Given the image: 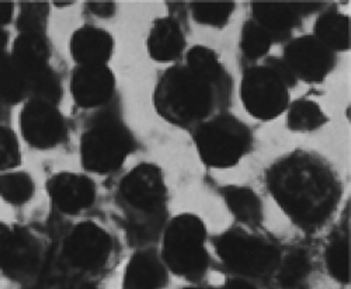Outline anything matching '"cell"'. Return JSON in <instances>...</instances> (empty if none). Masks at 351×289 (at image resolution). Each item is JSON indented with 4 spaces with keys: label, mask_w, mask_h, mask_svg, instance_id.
I'll return each mask as SVG.
<instances>
[{
    "label": "cell",
    "mask_w": 351,
    "mask_h": 289,
    "mask_svg": "<svg viewBox=\"0 0 351 289\" xmlns=\"http://www.w3.org/2000/svg\"><path fill=\"white\" fill-rule=\"evenodd\" d=\"M267 184L280 208L304 226L324 222L337 201V184L332 171L305 155L280 160L269 171Z\"/></svg>",
    "instance_id": "6da1fadb"
},
{
    "label": "cell",
    "mask_w": 351,
    "mask_h": 289,
    "mask_svg": "<svg viewBox=\"0 0 351 289\" xmlns=\"http://www.w3.org/2000/svg\"><path fill=\"white\" fill-rule=\"evenodd\" d=\"M228 88L197 76L187 66L176 65L163 72L154 92V105L163 120L176 125L206 121Z\"/></svg>",
    "instance_id": "7a4b0ae2"
},
{
    "label": "cell",
    "mask_w": 351,
    "mask_h": 289,
    "mask_svg": "<svg viewBox=\"0 0 351 289\" xmlns=\"http://www.w3.org/2000/svg\"><path fill=\"white\" fill-rule=\"evenodd\" d=\"M166 183L160 167L141 163L119 184V204L127 215L131 236L149 240L159 232L166 211Z\"/></svg>",
    "instance_id": "3957f363"
},
{
    "label": "cell",
    "mask_w": 351,
    "mask_h": 289,
    "mask_svg": "<svg viewBox=\"0 0 351 289\" xmlns=\"http://www.w3.org/2000/svg\"><path fill=\"white\" fill-rule=\"evenodd\" d=\"M52 249L30 226L0 221V273L24 288H37Z\"/></svg>",
    "instance_id": "277c9868"
},
{
    "label": "cell",
    "mask_w": 351,
    "mask_h": 289,
    "mask_svg": "<svg viewBox=\"0 0 351 289\" xmlns=\"http://www.w3.org/2000/svg\"><path fill=\"white\" fill-rule=\"evenodd\" d=\"M135 149V138L127 124L114 112H99L80 138L82 166L95 175L119 170Z\"/></svg>",
    "instance_id": "5b68a950"
},
{
    "label": "cell",
    "mask_w": 351,
    "mask_h": 289,
    "mask_svg": "<svg viewBox=\"0 0 351 289\" xmlns=\"http://www.w3.org/2000/svg\"><path fill=\"white\" fill-rule=\"evenodd\" d=\"M162 262L173 274L198 279L208 267L206 226L193 214L174 216L165 229Z\"/></svg>",
    "instance_id": "8992f818"
},
{
    "label": "cell",
    "mask_w": 351,
    "mask_h": 289,
    "mask_svg": "<svg viewBox=\"0 0 351 289\" xmlns=\"http://www.w3.org/2000/svg\"><path fill=\"white\" fill-rule=\"evenodd\" d=\"M295 79L281 60L249 68L242 77L241 97L252 117L263 121L277 118L289 105V88Z\"/></svg>",
    "instance_id": "52a82bcc"
},
{
    "label": "cell",
    "mask_w": 351,
    "mask_h": 289,
    "mask_svg": "<svg viewBox=\"0 0 351 289\" xmlns=\"http://www.w3.org/2000/svg\"><path fill=\"white\" fill-rule=\"evenodd\" d=\"M201 160L208 167L228 168L239 163L252 144V132L241 120L219 114L202 121L194 134Z\"/></svg>",
    "instance_id": "ba28073f"
},
{
    "label": "cell",
    "mask_w": 351,
    "mask_h": 289,
    "mask_svg": "<svg viewBox=\"0 0 351 289\" xmlns=\"http://www.w3.org/2000/svg\"><path fill=\"white\" fill-rule=\"evenodd\" d=\"M215 249L222 263L243 277H267L280 263L278 250L273 243L243 230L222 234L215 242Z\"/></svg>",
    "instance_id": "9c48e42d"
},
{
    "label": "cell",
    "mask_w": 351,
    "mask_h": 289,
    "mask_svg": "<svg viewBox=\"0 0 351 289\" xmlns=\"http://www.w3.org/2000/svg\"><path fill=\"white\" fill-rule=\"evenodd\" d=\"M112 250L114 242L107 230L86 221L69 230L58 257L76 275L97 274L108 264Z\"/></svg>",
    "instance_id": "30bf717a"
},
{
    "label": "cell",
    "mask_w": 351,
    "mask_h": 289,
    "mask_svg": "<svg viewBox=\"0 0 351 289\" xmlns=\"http://www.w3.org/2000/svg\"><path fill=\"white\" fill-rule=\"evenodd\" d=\"M19 125L24 142L38 151L58 147L66 136V120L58 105L36 99L23 103Z\"/></svg>",
    "instance_id": "8fae6325"
},
{
    "label": "cell",
    "mask_w": 351,
    "mask_h": 289,
    "mask_svg": "<svg viewBox=\"0 0 351 289\" xmlns=\"http://www.w3.org/2000/svg\"><path fill=\"white\" fill-rule=\"evenodd\" d=\"M281 62L294 79L317 83L333 69L335 53L316 37L304 36L285 47Z\"/></svg>",
    "instance_id": "7c38bea8"
},
{
    "label": "cell",
    "mask_w": 351,
    "mask_h": 289,
    "mask_svg": "<svg viewBox=\"0 0 351 289\" xmlns=\"http://www.w3.org/2000/svg\"><path fill=\"white\" fill-rule=\"evenodd\" d=\"M47 192L52 205L61 214L77 215L95 204L97 190L89 176L61 171L49 177Z\"/></svg>",
    "instance_id": "4fadbf2b"
},
{
    "label": "cell",
    "mask_w": 351,
    "mask_h": 289,
    "mask_svg": "<svg viewBox=\"0 0 351 289\" xmlns=\"http://www.w3.org/2000/svg\"><path fill=\"white\" fill-rule=\"evenodd\" d=\"M115 93V75L108 65L76 66L71 76V95L77 107L93 110L110 103Z\"/></svg>",
    "instance_id": "5bb4252c"
},
{
    "label": "cell",
    "mask_w": 351,
    "mask_h": 289,
    "mask_svg": "<svg viewBox=\"0 0 351 289\" xmlns=\"http://www.w3.org/2000/svg\"><path fill=\"white\" fill-rule=\"evenodd\" d=\"M69 51L76 66L108 65L114 52V38L103 28L83 25L72 34Z\"/></svg>",
    "instance_id": "9a60e30c"
},
{
    "label": "cell",
    "mask_w": 351,
    "mask_h": 289,
    "mask_svg": "<svg viewBox=\"0 0 351 289\" xmlns=\"http://www.w3.org/2000/svg\"><path fill=\"white\" fill-rule=\"evenodd\" d=\"M166 282V266L155 250L142 249L131 255L123 277V289H162Z\"/></svg>",
    "instance_id": "2e32d148"
},
{
    "label": "cell",
    "mask_w": 351,
    "mask_h": 289,
    "mask_svg": "<svg viewBox=\"0 0 351 289\" xmlns=\"http://www.w3.org/2000/svg\"><path fill=\"white\" fill-rule=\"evenodd\" d=\"M184 47V34L178 20L173 17H160L154 21L146 38V49L154 61L160 64L178 61Z\"/></svg>",
    "instance_id": "e0dca14e"
},
{
    "label": "cell",
    "mask_w": 351,
    "mask_h": 289,
    "mask_svg": "<svg viewBox=\"0 0 351 289\" xmlns=\"http://www.w3.org/2000/svg\"><path fill=\"white\" fill-rule=\"evenodd\" d=\"M253 21L265 30L271 40L285 38L300 23L301 13L295 3H253Z\"/></svg>",
    "instance_id": "ac0fdd59"
},
{
    "label": "cell",
    "mask_w": 351,
    "mask_h": 289,
    "mask_svg": "<svg viewBox=\"0 0 351 289\" xmlns=\"http://www.w3.org/2000/svg\"><path fill=\"white\" fill-rule=\"evenodd\" d=\"M12 60L28 75L30 81L49 66V44L45 36L19 34L9 51ZM32 84V83H30Z\"/></svg>",
    "instance_id": "d6986e66"
},
{
    "label": "cell",
    "mask_w": 351,
    "mask_h": 289,
    "mask_svg": "<svg viewBox=\"0 0 351 289\" xmlns=\"http://www.w3.org/2000/svg\"><path fill=\"white\" fill-rule=\"evenodd\" d=\"M30 77L8 55L0 62V105L13 107L30 99Z\"/></svg>",
    "instance_id": "ffe728a7"
},
{
    "label": "cell",
    "mask_w": 351,
    "mask_h": 289,
    "mask_svg": "<svg viewBox=\"0 0 351 289\" xmlns=\"http://www.w3.org/2000/svg\"><path fill=\"white\" fill-rule=\"evenodd\" d=\"M315 36L330 51H346L350 48V17L336 10L322 13L313 27Z\"/></svg>",
    "instance_id": "44dd1931"
},
{
    "label": "cell",
    "mask_w": 351,
    "mask_h": 289,
    "mask_svg": "<svg viewBox=\"0 0 351 289\" xmlns=\"http://www.w3.org/2000/svg\"><path fill=\"white\" fill-rule=\"evenodd\" d=\"M225 204L230 214L246 225H258L263 208L258 195L249 187L229 186L222 191Z\"/></svg>",
    "instance_id": "7402d4cb"
},
{
    "label": "cell",
    "mask_w": 351,
    "mask_h": 289,
    "mask_svg": "<svg viewBox=\"0 0 351 289\" xmlns=\"http://www.w3.org/2000/svg\"><path fill=\"white\" fill-rule=\"evenodd\" d=\"M36 183L33 177L21 170L0 173V199L12 207H23L33 199Z\"/></svg>",
    "instance_id": "603a6c76"
},
{
    "label": "cell",
    "mask_w": 351,
    "mask_h": 289,
    "mask_svg": "<svg viewBox=\"0 0 351 289\" xmlns=\"http://www.w3.org/2000/svg\"><path fill=\"white\" fill-rule=\"evenodd\" d=\"M186 66L204 80L221 86V88H228V77L223 66L213 49L201 45L193 47L187 53Z\"/></svg>",
    "instance_id": "cb8c5ba5"
},
{
    "label": "cell",
    "mask_w": 351,
    "mask_h": 289,
    "mask_svg": "<svg viewBox=\"0 0 351 289\" xmlns=\"http://www.w3.org/2000/svg\"><path fill=\"white\" fill-rule=\"evenodd\" d=\"M328 117L320 105L308 99L295 100L288 105L287 124L291 131H315L325 125Z\"/></svg>",
    "instance_id": "d4e9b609"
},
{
    "label": "cell",
    "mask_w": 351,
    "mask_h": 289,
    "mask_svg": "<svg viewBox=\"0 0 351 289\" xmlns=\"http://www.w3.org/2000/svg\"><path fill=\"white\" fill-rule=\"evenodd\" d=\"M49 18V5L45 2H24L16 14L19 34L45 36Z\"/></svg>",
    "instance_id": "484cf974"
},
{
    "label": "cell",
    "mask_w": 351,
    "mask_h": 289,
    "mask_svg": "<svg viewBox=\"0 0 351 289\" xmlns=\"http://www.w3.org/2000/svg\"><path fill=\"white\" fill-rule=\"evenodd\" d=\"M277 268V278L280 285L285 289H291L301 285L302 281L306 278L311 270L309 257L305 250L295 249L285 255L282 262L278 263Z\"/></svg>",
    "instance_id": "4316f807"
},
{
    "label": "cell",
    "mask_w": 351,
    "mask_h": 289,
    "mask_svg": "<svg viewBox=\"0 0 351 289\" xmlns=\"http://www.w3.org/2000/svg\"><path fill=\"white\" fill-rule=\"evenodd\" d=\"M329 274L339 282H350V242L344 236L335 238L325 253Z\"/></svg>",
    "instance_id": "83f0119b"
},
{
    "label": "cell",
    "mask_w": 351,
    "mask_h": 289,
    "mask_svg": "<svg viewBox=\"0 0 351 289\" xmlns=\"http://www.w3.org/2000/svg\"><path fill=\"white\" fill-rule=\"evenodd\" d=\"M64 89L62 81L52 66L49 65L44 71H41L30 84V99L41 100L45 103H51L58 105L62 99Z\"/></svg>",
    "instance_id": "f1b7e54d"
},
{
    "label": "cell",
    "mask_w": 351,
    "mask_h": 289,
    "mask_svg": "<svg viewBox=\"0 0 351 289\" xmlns=\"http://www.w3.org/2000/svg\"><path fill=\"white\" fill-rule=\"evenodd\" d=\"M191 14L198 24L210 27H222L225 25L233 10L235 3L233 2H194L191 3Z\"/></svg>",
    "instance_id": "f546056e"
},
{
    "label": "cell",
    "mask_w": 351,
    "mask_h": 289,
    "mask_svg": "<svg viewBox=\"0 0 351 289\" xmlns=\"http://www.w3.org/2000/svg\"><path fill=\"white\" fill-rule=\"evenodd\" d=\"M273 40L271 37L263 30V28L256 24L253 20L245 23L241 38V48L249 60H258L265 56L271 48Z\"/></svg>",
    "instance_id": "4dcf8cb0"
},
{
    "label": "cell",
    "mask_w": 351,
    "mask_h": 289,
    "mask_svg": "<svg viewBox=\"0 0 351 289\" xmlns=\"http://www.w3.org/2000/svg\"><path fill=\"white\" fill-rule=\"evenodd\" d=\"M23 163L20 139L14 129L0 123V173L16 170Z\"/></svg>",
    "instance_id": "1f68e13d"
},
{
    "label": "cell",
    "mask_w": 351,
    "mask_h": 289,
    "mask_svg": "<svg viewBox=\"0 0 351 289\" xmlns=\"http://www.w3.org/2000/svg\"><path fill=\"white\" fill-rule=\"evenodd\" d=\"M16 18V5L12 2H0V28L12 24Z\"/></svg>",
    "instance_id": "d6a6232c"
},
{
    "label": "cell",
    "mask_w": 351,
    "mask_h": 289,
    "mask_svg": "<svg viewBox=\"0 0 351 289\" xmlns=\"http://www.w3.org/2000/svg\"><path fill=\"white\" fill-rule=\"evenodd\" d=\"M90 13L96 14L97 17H110L115 12V3L112 2H92L89 3Z\"/></svg>",
    "instance_id": "836d02e7"
},
{
    "label": "cell",
    "mask_w": 351,
    "mask_h": 289,
    "mask_svg": "<svg viewBox=\"0 0 351 289\" xmlns=\"http://www.w3.org/2000/svg\"><path fill=\"white\" fill-rule=\"evenodd\" d=\"M9 42H10L9 33L5 30V28H0V62H2L9 55Z\"/></svg>",
    "instance_id": "e575fe53"
},
{
    "label": "cell",
    "mask_w": 351,
    "mask_h": 289,
    "mask_svg": "<svg viewBox=\"0 0 351 289\" xmlns=\"http://www.w3.org/2000/svg\"><path fill=\"white\" fill-rule=\"evenodd\" d=\"M223 289H257L252 282L246 281V279H242V278H233V279H229Z\"/></svg>",
    "instance_id": "d590c367"
},
{
    "label": "cell",
    "mask_w": 351,
    "mask_h": 289,
    "mask_svg": "<svg viewBox=\"0 0 351 289\" xmlns=\"http://www.w3.org/2000/svg\"><path fill=\"white\" fill-rule=\"evenodd\" d=\"M75 289H97V286L92 282H79Z\"/></svg>",
    "instance_id": "8d00e7d4"
},
{
    "label": "cell",
    "mask_w": 351,
    "mask_h": 289,
    "mask_svg": "<svg viewBox=\"0 0 351 289\" xmlns=\"http://www.w3.org/2000/svg\"><path fill=\"white\" fill-rule=\"evenodd\" d=\"M291 289H306V288L304 286V284H301V285H298V286H294V288H291Z\"/></svg>",
    "instance_id": "74e56055"
},
{
    "label": "cell",
    "mask_w": 351,
    "mask_h": 289,
    "mask_svg": "<svg viewBox=\"0 0 351 289\" xmlns=\"http://www.w3.org/2000/svg\"><path fill=\"white\" fill-rule=\"evenodd\" d=\"M184 289H201V288H195V286H189V288H184Z\"/></svg>",
    "instance_id": "f35d334b"
}]
</instances>
